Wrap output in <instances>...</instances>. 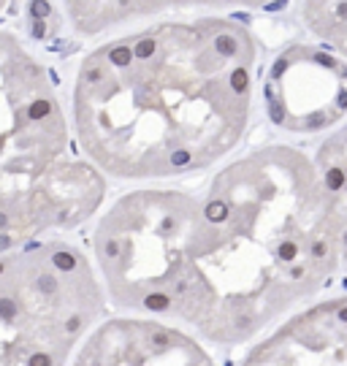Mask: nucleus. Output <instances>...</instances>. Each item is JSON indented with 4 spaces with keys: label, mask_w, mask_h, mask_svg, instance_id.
<instances>
[{
    "label": "nucleus",
    "mask_w": 347,
    "mask_h": 366,
    "mask_svg": "<svg viewBox=\"0 0 347 366\" xmlns=\"http://www.w3.org/2000/svg\"><path fill=\"white\" fill-rule=\"evenodd\" d=\"M92 247L106 301L225 347L301 307L339 263L328 190L285 146L225 168L206 198L179 190L119 198Z\"/></svg>",
    "instance_id": "obj_1"
},
{
    "label": "nucleus",
    "mask_w": 347,
    "mask_h": 366,
    "mask_svg": "<svg viewBox=\"0 0 347 366\" xmlns=\"http://www.w3.org/2000/svg\"><path fill=\"white\" fill-rule=\"evenodd\" d=\"M250 55L223 57L198 30L163 25L106 44L73 84V133L119 179L201 168L239 141L250 114Z\"/></svg>",
    "instance_id": "obj_2"
},
{
    "label": "nucleus",
    "mask_w": 347,
    "mask_h": 366,
    "mask_svg": "<svg viewBox=\"0 0 347 366\" xmlns=\"http://www.w3.org/2000/svg\"><path fill=\"white\" fill-rule=\"evenodd\" d=\"M106 182L76 152L49 73L0 30V255L82 225Z\"/></svg>",
    "instance_id": "obj_3"
},
{
    "label": "nucleus",
    "mask_w": 347,
    "mask_h": 366,
    "mask_svg": "<svg viewBox=\"0 0 347 366\" xmlns=\"http://www.w3.org/2000/svg\"><path fill=\"white\" fill-rule=\"evenodd\" d=\"M106 296L76 244L44 239L0 255V366H68Z\"/></svg>",
    "instance_id": "obj_4"
},
{
    "label": "nucleus",
    "mask_w": 347,
    "mask_h": 366,
    "mask_svg": "<svg viewBox=\"0 0 347 366\" xmlns=\"http://www.w3.org/2000/svg\"><path fill=\"white\" fill-rule=\"evenodd\" d=\"M68 366H217L201 339L157 317H111L98 323Z\"/></svg>",
    "instance_id": "obj_5"
},
{
    "label": "nucleus",
    "mask_w": 347,
    "mask_h": 366,
    "mask_svg": "<svg viewBox=\"0 0 347 366\" xmlns=\"http://www.w3.org/2000/svg\"><path fill=\"white\" fill-rule=\"evenodd\" d=\"M242 366H347V296L293 312L247 352Z\"/></svg>",
    "instance_id": "obj_6"
},
{
    "label": "nucleus",
    "mask_w": 347,
    "mask_h": 366,
    "mask_svg": "<svg viewBox=\"0 0 347 366\" xmlns=\"http://www.w3.org/2000/svg\"><path fill=\"white\" fill-rule=\"evenodd\" d=\"M323 163V188L328 190L336 215V242H339V263L347 271V130L331 138L320 152Z\"/></svg>",
    "instance_id": "obj_7"
},
{
    "label": "nucleus",
    "mask_w": 347,
    "mask_h": 366,
    "mask_svg": "<svg viewBox=\"0 0 347 366\" xmlns=\"http://www.w3.org/2000/svg\"><path fill=\"white\" fill-rule=\"evenodd\" d=\"M285 6H288V0H274V3H269L266 9H269V11H279V9H285Z\"/></svg>",
    "instance_id": "obj_8"
},
{
    "label": "nucleus",
    "mask_w": 347,
    "mask_h": 366,
    "mask_svg": "<svg viewBox=\"0 0 347 366\" xmlns=\"http://www.w3.org/2000/svg\"><path fill=\"white\" fill-rule=\"evenodd\" d=\"M3 6H6V0H0V11H3Z\"/></svg>",
    "instance_id": "obj_9"
}]
</instances>
